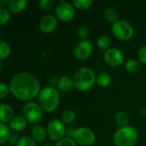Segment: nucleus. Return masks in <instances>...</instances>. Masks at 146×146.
I'll return each instance as SVG.
<instances>
[{
    "label": "nucleus",
    "mask_w": 146,
    "mask_h": 146,
    "mask_svg": "<svg viewBox=\"0 0 146 146\" xmlns=\"http://www.w3.org/2000/svg\"><path fill=\"white\" fill-rule=\"evenodd\" d=\"M138 58L141 64L146 65V44L139 48L138 52Z\"/></svg>",
    "instance_id": "473e14b6"
},
{
    "label": "nucleus",
    "mask_w": 146,
    "mask_h": 146,
    "mask_svg": "<svg viewBox=\"0 0 146 146\" xmlns=\"http://www.w3.org/2000/svg\"><path fill=\"white\" fill-rule=\"evenodd\" d=\"M104 16H105V19L108 22L110 23H112V24H115V22H117L119 20V15H118V12L114 8H109L105 10L104 12Z\"/></svg>",
    "instance_id": "5701e85b"
},
{
    "label": "nucleus",
    "mask_w": 146,
    "mask_h": 146,
    "mask_svg": "<svg viewBox=\"0 0 146 146\" xmlns=\"http://www.w3.org/2000/svg\"><path fill=\"white\" fill-rule=\"evenodd\" d=\"M38 4H39V7L43 10L48 11V10L52 9L56 6V0H41L38 2Z\"/></svg>",
    "instance_id": "c85d7f7f"
},
{
    "label": "nucleus",
    "mask_w": 146,
    "mask_h": 146,
    "mask_svg": "<svg viewBox=\"0 0 146 146\" xmlns=\"http://www.w3.org/2000/svg\"><path fill=\"white\" fill-rule=\"evenodd\" d=\"M125 68L128 73L135 74L139 72L141 68V63L139 60L136 59H129L125 63Z\"/></svg>",
    "instance_id": "4be33fe9"
},
{
    "label": "nucleus",
    "mask_w": 146,
    "mask_h": 146,
    "mask_svg": "<svg viewBox=\"0 0 146 146\" xmlns=\"http://www.w3.org/2000/svg\"><path fill=\"white\" fill-rule=\"evenodd\" d=\"M43 111L38 103L28 102L22 108V115L28 123L37 125L43 118Z\"/></svg>",
    "instance_id": "39448f33"
},
{
    "label": "nucleus",
    "mask_w": 146,
    "mask_h": 146,
    "mask_svg": "<svg viewBox=\"0 0 146 146\" xmlns=\"http://www.w3.org/2000/svg\"><path fill=\"white\" fill-rule=\"evenodd\" d=\"M11 18L10 11L5 7H0V25L3 26L7 24Z\"/></svg>",
    "instance_id": "bb28decb"
},
{
    "label": "nucleus",
    "mask_w": 146,
    "mask_h": 146,
    "mask_svg": "<svg viewBox=\"0 0 146 146\" xmlns=\"http://www.w3.org/2000/svg\"><path fill=\"white\" fill-rule=\"evenodd\" d=\"M11 53V47L10 45L3 41H0V61H3L4 59L8 58Z\"/></svg>",
    "instance_id": "393cba45"
},
{
    "label": "nucleus",
    "mask_w": 146,
    "mask_h": 146,
    "mask_svg": "<svg viewBox=\"0 0 146 146\" xmlns=\"http://www.w3.org/2000/svg\"><path fill=\"white\" fill-rule=\"evenodd\" d=\"M9 3V0H0V7H4L5 5H8Z\"/></svg>",
    "instance_id": "e433bc0d"
},
{
    "label": "nucleus",
    "mask_w": 146,
    "mask_h": 146,
    "mask_svg": "<svg viewBox=\"0 0 146 146\" xmlns=\"http://www.w3.org/2000/svg\"><path fill=\"white\" fill-rule=\"evenodd\" d=\"M11 94L21 101H30L38 96L41 89L38 80L30 73L15 74L9 81Z\"/></svg>",
    "instance_id": "f257e3e1"
},
{
    "label": "nucleus",
    "mask_w": 146,
    "mask_h": 146,
    "mask_svg": "<svg viewBox=\"0 0 146 146\" xmlns=\"http://www.w3.org/2000/svg\"><path fill=\"white\" fill-rule=\"evenodd\" d=\"M58 26V19L54 15H45L39 21V29L42 33L49 34L53 33Z\"/></svg>",
    "instance_id": "f8f14e48"
},
{
    "label": "nucleus",
    "mask_w": 146,
    "mask_h": 146,
    "mask_svg": "<svg viewBox=\"0 0 146 146\" xmlns=\"http://www.w3.org/2000/svg\"><path fill=\"white\" fill-rule=\"evenodd\" d=\"M115 121L120 127L127 126L129 122V116L125 111L120 110L115 115Z\"/></svg>",
    "instance_id": "aec40b11"
},
{
    "label": "nucleus",
    "mask_w": 146,
    "mask_h": 146,
    "mask_svg": "<svg viewBox=\"0 0 146 146\" xmlns=\"http://www.w3.org/2000/svg\"><path fill=\"white\" fill-rule=\"evenodd\" d=\"M55 146H77V144L75 143V141L73 139L65 137L64 139L56 142Z\"/></svg>",
    "instance_id": "2f4dec72"
},
{
    "label": "nucleus",
    "mask_w": 146,
    "mask_h": 146,
    "mask_svg": "<svg viewBox=\"0 0 146 146\" xmlns=\"http://www.w3.org/2000/svg\"><path fill=\"white\" fill-rule=\"evenodd\" d=\"M93 52L92 44L89 40H80L74 48V56L80 61L88 59Z\"/></svg>",
    "instance_id": "9d476101"
},
{
    "label": "nucleus",
    "mask_w": 146,
    "mask_h": 146,
    "mask_svg": "<svg viewBox=\"0 0 146 146\" xmlns=\"http://www.w3.org/2000/svg\"><path fill=\"white\" fill-rule=\"evenodd\" d=\"M46 130L48 137L51 140L58 142L65 138L67 127L62 120L54 119L48 123Z\"/></svg>",
    "instance_id": "6e6552de"
},
{
    "label": "nucleus",
    "mask_w": 146,
    "mask_h": 146,
    "mask_svg": "<svg viewBox=\"0 0 146 146\" xmlns=\"http://www.w3.org/2000/svg\"><path fill=\"white\" fill-rule=\"evenodd\" d=\"M72 4L77 9L85 10L92 7V5L93 4V1L92 0H73Z\"/></svg>",
    "instance_id": "a878e982"
},
{
    "label": "nucleus",
    "mask_w": 146,
    "mask_h": 146,
    "mask_svg": "<svg viewBox=\"0 0 146 146\" xmlns=\"http://www.w3.org/2000/svg\"><path fill=\"white\" fill-rule=\"evenodd\" d=\"M20 139H21V138L19 137V135H18L17 133H11V136H10L9 140V145L16 146L17 145V144H18V142H19V140H20Z\"/></svg>",
    "instance_id": "72a5a7b5"
},
{
    "label": "nucleus",
    "mask_w": 146,
    "mask_h": 146,
    "mask_svg": "<svg viewBox=\"0 0 146 146\" xmlns=\"http://www.w3.org/2000/svg\"><path fill=\"white\" fill-rule=\"evenodd\" d=\"M27 123L28 122L27 121V120L24 118L23 115H15L13 119L9 121V127L14 132H21L27 127Z\"/></svg>",
    "instance_id": "4468645a"
},
{
    "label": "nucleus",
    "mask_w": 146,
    "mask_h": 146,
    "mask_svg": "<svg viewBox=\"0 0 146 146\" xmlns=\"http://www.w3.org/2000/svg\"><path fill=\"white\" fill-rule=\"evenodd\" d=\"M73 139L75 141L77 145L92 146L96 141V135L91 128L81 127L76 129Z\"/></svg>",
    "instance_id": "0eeeda50"
},
{
    "label": "nucleus",
    "mask_w": 146,
    "mask_h": 146,
    "mask_svg": "<svg viewBox=\"0 0 146 146\" xmlns=\"http://www.w3.org/2000/svg\"><path fill=\"white\" fill-rule=\"evenodd\" d=\"M74 87V82L72 77L68 75H64L59 78V81L57 84V89L62 92H71Z\"/></svg>",
    "instance_id": "ddd939ff"
},
{
    "label": "nucleus",
    "mask_w": 146,
    "mask_h": 146,
    "mask_svg": "<svg viewBox=\"0 0 146 146\" xmlns=\"http://www.w3.org/2000/svg\"><path fill=\"white\" fill-rule=\"evenodd\" d=\"M56 16L62 22L71 21L75 16V8L72 3L62 1L56 7Z\"/></svg>",
    "instance_id": "1a4fd4ad"
},
{
    "label": "nucleus",
    "mask_w": 146,
    "mask_h": 146,
    "mask_svg": "<svg viewBox=\"0 0 146 146\" xmlns=\"http://www.w3.org/2000/svg\"><path fill=\"white\" fill-rule=\"evenodd\" d=\"M104 58L105 62L112 68L120 67L124 62L123 52L116 48H110L104 52Z\"/></svg>",
    "instance_id": "9b49d317"
},
{
    "label": "nucleus",
    "mask_w": 146,
    "mask_h": 146,
    "mask_svg": "<svg viewBox=\"0 0 146 146\" xmlns=\"http://www.w3.org/2000/svg\"><path fill=\"white\" fill-rule=\"evenodd\" d=\"M11 136L9 127L5 123H0V145H4L7 142L9 143V138Z\"/></svg>",
    "instance_id": "6ab92c4d"
},
{
    "label": "nucleus",
    "mask_w": 146,
    "mask_h": 146,
    "mask_svg": "<svg viewBox=\"0 0 146 146\" xmlns=\"http://www.w3.org/2000/svg\"><path fill=\"white\" fill-rule=\"evenodd\" d=\"M27 2L26 0H19V1L11 0L8 4V9L10 12L18 14L22 12L27 8Z\"/></svg>",
    "instance_id": "f3484780"
},
{
    "label": "nucleus",
    "mask_w": 146,
    "mask_h": 146,
    "mask_svg": "<svg viewBox=\"0 0 146 146\" xmlns=\"http://www.w3.org/2000/svg\"><path fill=\"white\" fill-rule=\"evenodd\" d=\"M76 119V114L72 110H66L61 115V120L64 124H71Z\"/></svg>",
    "instance_id": "b1692460"
},
{
    "label": "nucleus",
    "mask_w": 146,
    "mask_h": 146,
    "mask_svg": "<svg viewBox=\"0 0 146 146\" xmlns=\"http://www.w3.org/2000/svg\"><path fill=\"white\" fill-rule=\"evenodd\" d=\"M74 87L80 92H86L93 87L97 81L95 72L88 67H81L78 68L74 76Z\"/></svg>",
    "instance_id": "7ed1b4c3"
},
{
    "label": "nucleus",
    "mask_w": 146,
    "mask_h": 146,
    "mask_svg": "<svg viewBox=\"0 0 146 146\" xmlns=\"http://www.w3.org/2000/svg\"><path fill=\"white\" fill-rule=\"evenodd\" d=\"M14 110L13 108L5 103H2L0 105V121L1 123H7L13 119L14 117Z\"/></svg>",
    "instance_id": "2eb2a0df"
},
{
    "label": "nucleus",
    "mask_w": 146,
    "mask_h": 146,
    "mask_svg": "<svg viewBox=\"0 0 146 146\" xmlns=\"http://www.w3.org/2000/svg\"><path fill=\"white\" fill-rule=\"evenodd\" d=\"M10 93H11V92H10L9 86L2 82L0 84V99L3 100V99L7 98Z\"/></svg>",
    "instance_id": "7c9ffc66"
},
{
    "label": "nucleus",
    "mask_w": 146,
    "mask_h": 146,
    "mask_svg": "<svg viewBox=\"0 0 146 146\" xmlns=\"http://www.w3.org/2000/svg\"><path fill=\"white\" fill-rule=\"evenodd\" d=\"M89 33H90V31L86 26L81 25L78 27L77 34H78V37L80 38V40H86L88 36H89Z\"/></svg>",
    "instance_id": "c756f323"
},
{
    "label": "nucleus",
    "mask_w": 146,
    "mask_h": 146,
    "mask_svg": "<svg viewBox=\"0 0 146 146\" xmlns=\"http://www.w3.org/2000/svg\"><path fill=\"white\" fill-rule=\"evenodd\" d=\"M112 33L119 40L127 41L134 34L133 27L126 21H118L112 25Z\"/></svg>",
    "instance_id": "423d86ee"
},
{
    "label": "nucleus",
    "mask_w": 146,
    "mask_h": 146,
    "mask_svg": "<svg viewBox=\"0 0 146 146\" xmlns=\"http://www.w3.org/2000/svg\"><path fill=\"white\" fill-rule=\"evenodd\" d=\"M60 99V92L57 88L46 86L41 89L38 96V104L44 111L52 113L58 108Z\"/></svg>",
    "instance_id": "f03ea898"
},
{
    "label": "nucleus",
    "mask_w": 146,
    "mask_h": 146,
    "mask_svg": "<svg viewBox=\"0 0 146 146\" xmlns=\"http://www.w3.org/2000/svg\"><path fill=\"white\" fill-rule=\"evenodd\" d=\"M76 129L77 128H75L74 127H67V130H66V137L73 139L74 134Z\"/></svg>",
    "instance_id": "c9c22d12"
},
{
    "label": "nucleus",
    "mask_w": 146,
    "mask_h": 146,
    "mask_svg": "<svg viewBox=\"0 0 146 146\" xmlns=\"http://www.w3.org/2000/svg\"><path fill=\"white\" fill-rule=\"evenodd\" d=\"M138 139L137 129L129 125L120 127L113 135V142L115 146H134Z\"/></svg>",
    "instance_id": "20e7f679"
},
{
    "label": "nucleus",
    "mask_w": 146,
    "mask_h": 146,
    "mask_svg": "<svg viewBox=\"0 0 146 146\" xmlns=\"http://www.w3.org/2000/svg\"><path fill=\"white\" fill-rule=\"evenodd\" d=\"M4 146H12V145H4Z\"/></svg>",
    "instance_id": "58836bf2"
},
{
    "label": "nucleus",
    "mask_w": 146,
    "mask_h": 146,
    "mask_svg": "<svg viewBox=\"0 0 146 146\" xmlns=\"http://www.w3.org/2000/svg\"><path fill=\"white\" fill-rule=\"evenodd\" d=\"M31 135H32L33 139L36 142H43L48 137L47 130L44 127H42L40 125H38V124L37 125H34L32 127Z\"/></svg>",
    "instance_id": "dca6fc26"
},
{
    "label": "nucleus",
    "mask_w": 146,
    "mask_h": 146,
    "mask_svg": "<svg viewBox=\"0 0 146 146\" xmlns=\"http://www.w3.org/2000/svg\"><path fill=\"white\" fill-rule=\"evenodd\" d=\"M16 146H36V141L32 136H23L20 139Z\"/></svg>",
    "instance_id": "cd10ccee"
},
{
    "label": "nucleus",
    "mask_w": 146,
    "mask_h": 146,
    "mask_svg": "<svg viewBox=\"0 0 146 146\" xmlns=\"http://www.w3.org/2000/svg\"><path fill=\"white\" fill-rule=\"evenodd\" d=\"M110 44H111V39L108 35L103 34L99 36L97 39V45L99 50H108L110 49Z\"/></svg>",
    "instance_id": "412c9836"
},
{
    "label": "nucleus",
    "mask_w": 146,
    "mask_h": 146,
    "mask_svg": "<svg viewBox=\"0 0 146 146\" xmlns=\"http://www.w3.org/2000/svg\"><path fill=\"white\" fill-rule=\"evenodd\" d=\"M41 146H52V145H50V144H44V145H42Z\"/></svg>",
    "instance_id": "4c0bfd02"
},
{
    "label": "nucleus",
    "mask_w": 146,
    "mask_h": 146,
    "mask_svg": "<svg viewBox=\"0 0 146 146\" xmlns=\"http://www.w3.org/2000/svg\"><path fill=\"white\" fill-rule=\"evenodd\" d=\"M48 81H49L50 86L56 88V87H57L58 81H59V78H57V77H56V76H55V75H51V76H50V77H49Z\"/></svg>",
    "instance_id": "f704fd0d"
},
{
    "label": "nucleus",
    "mask_w": 146,
    "mask_h": 146,
    "mask_svg": "<svg viewBox=\"0 0 146 146\" xmlns=\"http://www.w3.org/2000/svg\"><path fill=\"white\" fill-rule=\"evenodd\" d=\"M111 82H112V77H111L110 74H109L107 72H103L97 75L96 83L100 87H103V88L108 87L109 86H110Z\"/></svg>",
    "instance_id": "a211bd4d"
}]
</instances>
